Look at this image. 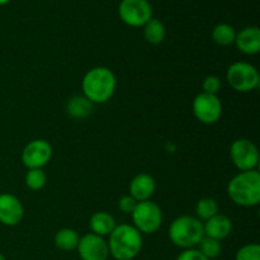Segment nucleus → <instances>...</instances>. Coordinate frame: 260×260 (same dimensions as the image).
<instances>
[{"mask_svg":"<svg viewBox=\"0 0 260 260\" xmlns=\"http://www.w3.org/2000/svg\"><path fill=\"white\" fill-rule=\"evenodd\" d=\"M117 88L116 75L106 66L90 69L81 81L83 95L93 104L107 103Z\"/></svg>","mask_w":260,"mask_h":260,"instance_id":"f257e3e1","label":"nucleus"},{"mask_svg":"<svg viewBox=\"0 0 260 260\" xmlns=\"http://www.w3.org/2000/svg\"><path fill=\"white\" fill-rule=\"evenodd\" d=\"M109 255L116 260H132L142 249V234L134 225L122 223L108 236Z\"/></svg>","mask_w":260,"mask_h":260,"instance_id":"f03ea898","label":"nucleus"},{"mask_svg":"<svg viewBox=\"0 0 260 260\" xmlns=\"http://www.w3.org/2000/svg\"><path fill=\"white\" fill-rule=\"evenodd\" d=\"M228 194L235 205L254 207L260 202V174L258 170L240 172L228 184Z\"/></svg>","mask_w":260,"mask_h":260,"instance_id":"7ed1b4c3","label":"nucleus"},{"mask_svg":"<svg viewBox=\"0 0 260 260\" xmlns=\"http://www.w3.org/2000/svg\"><path fill=\"white\" fill-rule=\"evenodd\" d=\"M203 236V222L194 216H179L169 226L170 241L184 250L196 248Z\"/></svg>","mask_w":260,"mask_h":260,"instance_id":"20e7f679","label":"nucleus"},{"mask_svg":"<svg viewBox=\"0 0 260 260\" xmlns=\"http://www.w3.org/2000/svg\"><path fill=\"white\" fill-rule=\"evenodd\" d=\"M226 80L234 90L249 93L259 86L260 76L254 65L244 61L234 62L226 71Z\"/></svg>","mask_w":260,"mask_h":260,"instance_id":"39448f33","label":"nucleus"},{"mask_svg":"<svg viewBox=\"0 0 260 260\" xmlns=\"http://www.w3.org/2000/svg\"><path fill=\"white\" fill-rule=\"evenodd\" d=\"M131 216L134 226L141 234L156 233L162 223L161 208L150 200L137 203Z\"/></svg>","mask_w":260,"mask_h":260,"instance_id":"423d86ee","label":"nucleus"},{"mask_svg":"<svg viewBox=\"0 0 260 260\" xmlns=\"http://www.w3.org/2000/svg\"><path fill=\"white\" fill-rule=\"evenodd\" d=\"M118 15L129 27H144L152 18V8L147 0H122Z\"/></svg>","mask_w":260,"mask_h":260,"instance_id":"0eeeda50","label":"nucleus"},{"mask_svg":"<svg viewBox=\"0 0 260 260\" xmlns=\"http://www.w3.org/2000/svg\"><path fill=\"white\" fill-rule=\"evenodd\" d=\"M230 157L240 172L255 170L259 162L258 147L250 140L238 139L231 145Z\"/></svg>","mask_w":260,"mask_h":260,"instance_id":"6e6552de","label":"nucleus"},{"mask_svg":"<svg viewBox=\"0 0 260 260\" xmlns=\"http://www.w3.org/2000/svg\"><path fill=\"white\" fill-rule=\"evenodd\" d=\"M193 114L205 124H213L222 116V103L217 95L207 93L198 94L192 104Z\"/></svg>","mask_w":260,"mask_h":260,"instance_id":"1a4fd4ad","label":"nucleus"},{"mask_svg":"<svg viewBox=\"0 0 260 260\" xmlns=\"http://www.w3.org/2000/svg\"><path fill=\"white\" fill-rule=\"evenodd\" d=\"M52 157V146L46 140L28 142L22 151V162L28 169H42Z\"/></svg>","mask_w":260,"mask_h":260,"instance_id":"9d476101","label":"nucleus"},{"mask_svg":"<svg viewBox=\"0 0 260 260\" xmlns=\"http://www.w3.org/2000/svg\"><path fill=\"white\" fill-rule=\"evenodd\" d=\"M81 260H107L109 256L108 243L102 236L89 233L79 239L76 246Z\"/></svg>","mask_w":260,"mask_h":260,"instance_id":"9b49d317","label":"nucleus"},{"mask_svg":"<svg viewBox=\"0 0 260 260\" xmlns=\"http://www.w3.org/2000/svg\"><path fill=\"white\" fill-rule=\"evenodd\" d=\"M24 208L19 198L10 193L0 194V223L5 226H15L22 221Z\"/></svg>","mask_w":260,"mask_h":260,"instance_id":"f8f14e48","label":"nucleus"},{"mask_svg":"<svg viewBox=\"0 0 260 260\" xmlns=\"http://www.w3.org/2000/svg\"><path fill=\"white\" fill-rule=\"evenodd\" d=\"M231 231H233V222L228 216L222 215V213H217L203 223L205 236L218 241L228 238Z\"/></svg>","mask_w":260,"mask_h":260,"instance_id":"ddd939ff","label":"nucleus"},{"mask_svg":"<svg viewBox=\"0 0 260 260\" xmlns=\"http://www.w3.org/2000/svg\"><path fill=\"white\" fill-rule=\"evenodd\" d=\"M155 189H156V183L154 178L146 173L136 175L129 183V196L137 202L149 201L154 194Z\"/></svg>","mask_w":260,"mask_h":260,"instance_id":"4468645a","label":"nucleus"},{"mask_svg":"<svg viewBox=\"0 0 260 260\" xmlns=\"http://www.w3.org/2000/svg\"><path fill=\"white\" fill-rule=\"evenodd\" d=\"M235 45L245 55H256L260 52V29L258 27H245L236 33Z\"/></svg>","mask_w":260,"mask_h":260,"instance_id":"2eb2a0df","label":"nucleus"},{"mask_svg":"<svg viewBox=\"0 0 260 260\" xmlns=\"http://www.w3.org/2000/svg\"><path fill=\"white\" fill-rule=\"evenodd\" d=\"M89 226H90L91 233L104 238V236L111 235V233L117 225L113 216L109 215L108 212H104V211H99V212H95L91 216L90 221H89Z\"/></svg>","mask_w":260,"mask_h":260,"instance_id":"dca6fc26","label":"nucleus"},{"mask_svg":"<svg viewBox=\"0 0 260 260\" xmlns=\"http://www.w3.org/2000/svg\"><path fill=\"white\" fill-rule=\"evenodd\" d=\"M91 111H93V103L84 95L73 96L66 106V112L69 116L78 121L86 118L91 113Z\"/></svg>","mask_w":260,"mask_h":260,"instance_id":"f3484780","label":"nucleus"},{"mask_svg":"<svg viewBox=\"0 0 260 260\" xmlns=\"http://www.w3.org/2000/svg\"><path fill=\"white\" fill-rule=\"evenodd\" d=\"M79 239L80 236L74 229H61L55 235V245L56 248L62 251H73L78 246Z\"/></svg>","mask_w":260,"mask_h":260,"instance_id":"a211bd4d","label":"nucleus"},{"mask_svg":"<svg viewBox=\"0 0 260 260\" xmlns=\"http://www.w3.org/2000/svg\"><path fill=\"white\" fill-rule=\"evenodd\" d=\"M165 35H167L165 25L162 24V22H160L159 19L151 18V19L144 25L145 40L149 43H151V45H160V43L165 40Z\"/></svg>","mask_w":260,"mask_h":260,"instance_id":"6ab92c4d","label":"nucleus"},{"mask_svg":"<svg viewBox=\"0 0 260 260\" xmlns=\"http://www.w3.org/2000/svg\"><path fill=\"white\" fill-rule=\"evenodd\" d=\"M236 30L228 23H220L212 30V40L220 46H230L235 43Z\"/></svg>","mask_w":260,"mask_h":260,"instance_id":"aec40b11","label":"nucleus"},{"mask_svg":"<svg viewBox=\"0 0 260 260\" xmlns=\"http://www.w3.org/2000/svg\"><path fill=\"white\" fill-rule=\"evenodd\" d=\"M218 213V205L213 198H202L196 206V217L200 221H207Z\"/></svg>","mask_w":260,"mask_h":260,"instance_id":"412c9836","label":"nucleus"},{"mask_svg":"<svg viewBox=\"0 0 260 260\" xmlns=\"http://www.w3.org/2000/svg\"><path fill=\"white\" fill-rule=\"evenodd\" d=\"M197 246L200 253L202 254V255H205L208 260L217 258L221 254V250H222L221 241L207 238V236H203V239L200 241V244H198Z\"/></svg>","mask_w":260,"mask_h":260,"instance_id":"4be33fe9","label":"nucleus"},{"mask_svg":"<svg viewBox=\"0 0 260 260\" xmlns=\"http://www.w3.org/2000/svg\"><path fill=\"white\" fill-rule=\"evenodd\" d=\"M25 185L29 188L30 190H38L42 189L47 182V175L42 169H28L27 174H25Z\"/></svg>","mask_w":260,"mask_h":260,"instance_id":"5701e85b","label":"nucleus"},{"mask_svg":"<svg viewBox=\"0 0 260 260\" xmlns=\"http://www.w3.org/2000/svg\"><path fill=\"white\" fill-rule=\"evenodd\" d=\"M235 260H260V246L254 243L241 246L236 253Z\"/></svg>","mask_w":260,"mask_h":260,"instance_id":"b1692460","label":"nucleus"},{"mask_svg":"<svg viewBox=\"0 0 260 260\" xmlns=\"http://www.w3.org/2000/svg\"><path fill=\"white\" fill-rule=\"evenodd\" d=\"M202 88H203V93L217 95V93L220 91V89H221L220 78H217L216 75L206 76L205 80H203V83H202Z\"/></svg>","mask_w":260,"mask_h":260,"instance_id":"393cba45","label":"nucleus"},{"mask_svg":"<svg viewBox=\"0 0 260 260\" xmlns=\"http://www.w3.org/2000/svg\"><path fill=\"white\" fill-rule=\"evenodd\" d=\"M137 203L139 202L135 198H132L129 194L122 196L118 201V208L122 212L126 213V215H131L135 211V208H136Z\"/></svg>","mask_w":260,"mask_h":260,"instance_id":"a878e982","label":"nucleus"},{"mask_svg":"<svg viewBox=\"0 0 260 260\" xmlns=\"http://www.w3.org/2000/svg\"><path fill=\"white\" fill-rule=\"evenodd\" d=\"M177 260H208L205 255L200 253L198 249H185L178 255Z\"/></svg>","mask_w":260,"mask_h":260,"instance_id":"bb28decb","label":"nucleus"},{"mask_svg":"<svg viewBox=\"0 0 260 260\" xmlns=\"http://www.w3.org/2000/svg\"><path fill=\"white\" fill-rule=\"evenodd\" d=\"M9 3V0H0V5H5Z\"/></svg>","mask_w":260,"mask_h":260,"instance_id":"cd10ccee","label":"nucleus"},{"mask_svg":"<svg viewBox=\"0 0 260 260\" xmlns=\"http://www.w3.org/2000/svg\"><path fill=\"white\" fill-rule=\"evenodd\" d=\"M0 260H7V259H5V256H4V255H3V254H2V253H0Z\"/></svg>","mask_w":260,"mask_h":260,"instance_id":"c85d7f7f","label":"nucleus"}]
</instances>
